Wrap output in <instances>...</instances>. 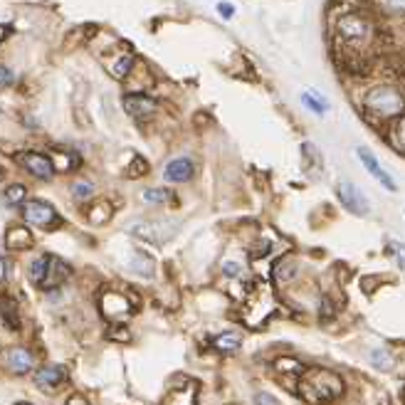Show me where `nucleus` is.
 <instances>
[{"instance_id": "nucleus-1", "label": "nucleus", "mask_w": 405, "mask_h": 405, "mask_svg": "<svg viewBox=\"0 0 405 405\" xmlns=\"http://www.w3.org/2000/svg\"><path fill=\"white\" fill-rule=\"evenodd\" d=\"M294 391L309 405H329L344 395L346 383L336 371L324 366H309L294 381Z\"/></svg>"}, {"instance_id": "nucleus-2", "label": "nucleus", "mask_w": 405, "mask_h": 405, "mask_svg": "<svg viewBox=\"0 0 405 405\" xmlns=\"http://www.w3.org/2000/svg\"><path fill=\"white\" fill-rule=\"evenodd\" d=\"M361 104L373 119H395L405 111V97L395 86L378 84L363 94Z\"/></svg>"}, {"instance_id": "nucleus-3", "label": "nucleus", "mask_w": 405, "mask_h": 405, "mask_svg": "<svg viewBox=\"0 0 405 405\" xmlns=\"http://www.w3.org/2000/svg\"><path fill=\"white\" fill-rule=\"evenodd\" d=\"M277 312V301L272 289L267 284H255L245 297V307H242V319L250 329H262L270 316Z\"/></svg>"}, {"instance_id": "nucleus-4", "label": "nucleus", "mask_w": 405, "mask_h": 405, "mask_svg": "<svg viewBox=\"0 0 405 405\" xmlns=\"http://www.w3.org/2000/svg\"><path fill=\"white\" fill-rule=\"evenodd\" d=\"M69 277H72L69 264L62 262V259L55 257V255H43V257H37L35 262L30 264L32 284H35L37 289H45V292L62 287Z\"/></svg>"}, {"instance_id": "nucleus-5", "label": "nucleus", "mask_w": 405, "mask_h": 405, "mask_svg": "<svg viewBox=\"0 0 405 405\" xmlns=\"http://www.w3.org/2000/svg\"><path fill=\"white\" fill-rule=\"evenodd\" d=\"M336 35L346 45L366 47L371 43V37H373V25H371V20L361 18V15H344L336 23Z\"/></svg>"}, {"instance_id": "nucleus-6", "label": "nucleus", "mask_w": 405, "mask_h": 405, "mask_svg": "<svg viewBox=\"0 0 405 405\" xmlns=\"http://www.w3.org/2000/svg\"><path fill=\"white\" fill-rule=\"evenodd\" d=\"M99 312L106 321L114 324H124L134 314V304L129 301V297L121 294L119 289H104L99 294Z\"/></svg>"}, {"instance_id": "nucleus-7", "label": "nucleus", "mask_w": 405, "mask_h": 405, "mask_svg": "<svg viewBox=\"0 0 405 405\" xmlns=\"http://www.w3.org/2000/svg\"><path fill=\"white\" fill-rule=\"evenodd\" d=\"M176 230H178L176 222H168V220H143L129 227V233L134 238L143 240L148 245H163V242H168L176 235Z\"/></svg>"}, {"instance_id": "nucleus-8", "label": "nucleus", "mask_w": 405, "mask_h": 405, "mask_svg": "<svg viewBox=\"0 0 405 405\" xmlns=\"http://www.w3.org/2000/svg\"><path fill=\"white\" fill-rule=\"evenodd\" d=\"M23 218L25 222H30V225L37 227H45V230H52L62 222V218L57 215V210L49 205L47 200H27L23 202Z\"/></svg>"}, {"instance_id": "nucleus-9", "label": "nucleus", "mask_w": 405, "mask_h": 405, "mask_svg": "<svg viewBox=\"0 0 405 405\" xmlns=\"http://www.w3.org/2000/svg\"><path fill=\"white\" fill-rule=\"evenodd\" d=\"M336 196H338V200H341V205H344V208L349 210L351 215H358V218H363V215L371 213V200L366 198V193H363L356 183H351V181L338 183Z\"/></svg>"}, {"instance_id": "nucleus-10", "label": "nucleus", "mask_w": 405, "mask_h": 405, "mask_svg": "<svg viewBox=\"0 0 405 405\" xmlns=\"http://www.w3.org/2000/svg\"><path fill=\"white\" fill-rule=\"evenodd\" d=\"M356 156H358V161L363 163V168H366V171H369L371 176H373V178L378 181V183H381L383 188H386V191H391V193L398 191V183H395V178L386 171V168L381 166V161L375 159V154L371 151V148L358 146V148H356Z\"/></svg>"}, {"instance_id": "nucleus-11", "label": "nucleus", "mask_w": 405, "mask_h": 405, "mask_svg": "<svg viewBox=\"0 0 405 405\" xmlns=\"http://www.w3.org/2000/svg\"><path fill=\"white\" fill-rule=\"evenodd\" d=\"M18 163L27 173H32L35 178H43V181H49L57 171L55 163H52V159H47L45 154H37V151H25V154H20Z\"/></svg>"}, {"instance_id": "nucleus-12", "label": "nucleus", "mask_w": 405, "mask_h": 405, "mask_svg": "<svg viewBox=\"0 0 405 405\" xmlns=\"http://www.w3.org/2000/svg\"><path fill=\"white\" fill-rule=\"evenodd\" d=\"M67 378L69 375H67V369H65V366H45V369H40L35 373V386L47 391V393H52V391L65 386Z\"/></svg>"}, {"instance_id": "nucleus-13", "label": "nucleus", "mask_w": 405, "mask_h": 405, "mask_svg": "<svg viewBox=\"0 0 405 405\" xmlns=\"http://www.w3.org/2000/svg\"><path fill=\"white\" fill-rule=\"evenodd\" d=\"M196 176V163L188 156H181V159H173L166 168H163V178L168 183H188V181Z\"/></svg>"}, {"instance_id": "nucleus-14", "label": "nucleus", "mask_w": 405, "mask_h": 405, "mask_svg": "<svg viewBox=\"0 0 405 405\" xmlns=\"http://www.w3.org/2000/svg\"><path fill=\"white\" fill-rule=\"evenodd\" d=\"M5 366L10 373L25 375L35 369V356H32L27 349H23V346H12V349L5 354Z\"/></svg>"}, {"instance_id": "nucleus-15", "label": "nucleus", "mask_w": 405, "mask_h": 405, "mask_svg": "<svg viewBox=\"0 0 405 405\" xmlns=\"http://www.w3.org/2000/svg\"><path fill=\"white\" fill-rule=\"evenodd\" d=\"M124 109L134 119H148L156 111V102L146 94H126L124 97Z\"/></svg>"}, {"instance_id": "nucleus-16", "label": "nucleus", "mask_w": 405, "mask_h": 405, "mask_svg": "<svg viewBox=\"0 0 405 405\" xmlns=\"http://www.w3.org/2000/svg\"><path fill=\"white\" fill-rule=\"evenodd\" d=\"M299 277V259L294 255H289V257H282L279 262L272 267V279L277 284H294V279Z\"/></svg>"}, {"instance_id": "nucleus-17", "label": "nucleus", "mask_w": 405, "mask_h": 405, "mask_svg": "<svg viewBox=\"0 0 405 405\" xmlns=\"http://www.w3.org/2000/svg\"><path fill=\"white\" fill-rule=\"evenodd\" d=\"M198 391H200L198 383L188 381V383H183V386L171 388L161 405H196L198 403Z\"/></svg>"}, {"instance_id": "nucleus-18", "label": "nucleus", "mask_w": 405, "mask_h": 405, "mask_svg": "<svg viewBox=\"0 0 405 405\" xmlns=\"http://www.w3.org/2000/svg\"><path fill=\"white\" fill-rule=\"evenodd\" d=\"M32 245H35V238H32V233L27 230V227L15 225L5 233V247L8 250L23 252V250H30Z\"/></svg>"}, {"instance_id": "nucleus-19", "label": "nucleus", "mask_w": 405, "mask_h": 405, "mask_svg": "<svg viewBox=\"0 0 405 405\" xmlns=\"http://www.w3.org/2000/svg\"><path fill=\"white\" fill-rule=\"evenodd\" d=\"M301 104L307 106L312 114H316V117H324V114H329V109H332V104L326 102L324 94H319L316 89H307V92H301Z\"/></svg>"}, {"instance_id": "nucleus-20", "label": "nucleus", "mask_w": 405, "mask_h": 405, "mask_svg": "<svg viewBox=\"0 0 405 405\" xmlns=\"http://www.w3.org/2000/svg\"><path fill=\"white\" fill-rule=\"evenodd\" d=\"M242 346V336L238 332H222L213 338V349L220 351V354H235Z\"/></svg>"}, {"instance_id": "nucleus-21", "label": "nucleus", "mask_w": 405, "mask_h": 405, "mask_svg": "<svg viewBox=\"0 0 405 405\" xmlns=\"http://www.w3.org/2000/svg\"><path fill=\"white\" fill-rule=\"evenodd\" d=\"M129 267H131V272H134V275H139V277H154L156 275L154 257H148L146 252H141V250L134 252V257H131Z\"/></svg>"}, {"instance_id": "nucleus-22", "label": "nucleus", "mask_w": 405, "mask_h": 405, "mask_svg": "<svg viewBox=\"0 0 405 405\" xmlns=\"http://www.w3.org/2000/svg\"><path fill=\"white\" fill-rule=\"evenodd\" d=\"M0 319H3V324H5L10 332H18L20 329L18 307H15L12 299H0Z\"/></svg>"}, {"instance_id": "nucleus-23", "label": "nucleus", "mask_w": 405, "mask_h": 405, "mask_svg": "<svg viewBox=\"0 0 405 405\" xmlns=\"http://www.w3.org/2000/svg\"><path fill=\"white\" fill-rule=\"evenodd\" d=\"M111 213H114V208H111L109 202L99 200V202H94L92 208L86 210V218H89V222H94V225H102V222L109 220Z\"/></svg>"}, {"instance_id": "nucleus-24", "label": "nucleus", "mask_w": 405, "mask_h": 405, "mask_svg": "<svg viewBox=\"0 0 405 405\" xmlns=\"http://www.w3.org/2000/svg\"><path fill=\"white\" fill-rule=\"evenodd\" d=\"M369 358H371V363H373L375 369H381V371H391L393 369V356H391V351H386L383 346H378V349H373L369 354Z\"/></svg>"}, {"instance_id": "nucleus-25", "label": "nucleus", "mask_w": 405, "mask_h": 405, "mask_svg": "<svg viewBox=\"0 0 405 405\" xmlns=\"http://www.w3.org/2000/svg\"><path fill=\"white\" fill-rule=\"evenodd\" d=\"M275 371L277 373H287V375H297V378H299L304 366H301L299 361H294V358H279V361H275Z\"/></svg>"}, {"instance_id": "nucleus-26", "label": "nucleus", "mask_w": 405, "mask_h": 405, "mask_svg": "<svg viewBox=\"0 0 405 405\" xmlns=\"http://www.w3.org/2000/svg\"><path fill=\"white\" fill-rule=\"evenodd\" d=\"M25 196H27V188L20 183H12L10 188H5V193H3L8 205H20V202H25Z\"/></svg>"}, {"instance_id": "nucleus-27", "label": "nucleus", "mask_w": 405, "mask_h": 405, "mask_svg": "<svg viewBox=\"0 0 405 405\" xmlns=\"http://www.w3.org/2000/svg\"><path fill=\"white\" fill-rule=\"evenodd\" d=\"M171 191H166V188H148V191H143V200L151 202V205H161V202H168L171 200Z\"/></svg>"}, {"instance_id": "nucleus-28", "label": "nucleus", "mask_w": 405, "mask_h": 405, "mask_svg": "<svg viewBox=\"0 0 405 405\" xmlns=\"http://www.w3.org/2000/svg\"><path fill=\"white\" fill-rule=\"evenodd\" d=\"M242 272H245V264L240 262V259H225V262H222V275H225L227 279H240Z\"/></svg>"}, {"instance_id": "nucleus-29", "label": "nucleus", "mask_w": 405, "mask_h": 405, "mask_svg": "<svg viewBox=\"0 0 405 405\" xmlns=\"http://www.w3.org/2000/svg\"><path fill=\"white\" fill-rule=\"evenodd\" d=\"M381 10L386 15H405V0H381Z\"/></svg>"}, {"instance_id": "nucleus-30", "label": "nucleus", "mask_w": 405, "mask_h": 405, "mask_svg": "<svg viewBox=\"0 0 405 405\" xmlns=\"http://www.w3.org/2000/svg\"><path fill=\"white\" fill-rule=\"evenodd\" d=\"M388 250H391V255L395 257L400 270L405 272V245L403 242H398V240H388Z\"/></svg>"}, {"instance_id": "nucleus-31", "label": "nucleus", "mask_w": 405, "mask_h": 405, "mask_svg": "<svg viewBox=\"0 0 405 405\" xmlns=\"http://www.w3.org/2000/svg\"><path fill=\"white\" fill-rule=\"evenodd\" d=\"M106 336H109L111 341H121V344H129V341H131V334L126 332V329H124L121 324H114V326H111Z\"/></svg>"}, {"instance_id": "nucleus-32", "label": "nucleus", "mask_w": 405, "mask_h": 405, "mask_svg": "<svg viewBox=\"0 0 405 405\" xmlns=\"http://www.w3.org/2000/svg\"><path fill=\"white\" fill-rule=\"evenodd\" d=\"M94 193L92 183H84V181H80V183L72 185V196L77 198V200H84V198H89Z\"/></svg>"}, {"instance_id": "nucleus-33", "label": "nucleus", "mask_w": 405, "mask_h": 405, "mask_svg": "<svg viewBox=\"0 0 405 405\" xmlns=\"http://www.w3.org/2000/svg\"><path fill=\"white\" fill-rule=\"evenodd\" d=\"M131 65H134V60H131V57H119V62L114 65V67H111V72H114L119 80H121V77H126V74H129Z\"/></svg>"}, {"instance_id": "nucleus-34", "label": "nucleus", "mask_w": 405, "mask_h": 405, "mask_svg": "<svg viewBox=\"0 0 405 405\" xmlns=\"http://www.w3.org/2000/svg\"><path fill=\"white\" fill-rule=\"evenodd\" d=\"M393 136H395V143H398L400 151H405V117H400V119H398V124H395Z\"/></svg>"}, {"instance_id": "nucleus-35", "label": "nucleus", "mask_w": 405, "mask_h": 405, "mask_svg": "<svg viewBox=\"0 0 405 405\" xmlns=\"http://www.w3.org/2000/svg\"><path fill=\"white\" fill-rule=\"evenodd\" d=\"M215 10L220 12L222 20H230L235 15V5H230V3H218V5H215Z\"/></svg>"}, {"instance_id": "nucleus-36", "label": "nucleus", "mask_w": 405, "mask_h": 405, "mask_svg": "<svg viewBox=\"0 0 405 405\" xmlns=\"http://www.w3.org/2000/svg\"><path fill=\"white\" fill-rule=\"evenodd\" d=\"M131 168H134V171H129V176H131V178H136V176H143V173L148 171V163L143 159H136Z\"/></svg>"}, {"instance_id": "nucleus-37", "label": "nucleus", "mask_w": 405, "mask_h": 405, "mask_svg": "<svg viewBox=\"0 0 405 405\" xmlns=\"http://www.w3.org/2000/svg\"><path fill=\"white\" fill-rule=\"evenodd\" d=\"M12 72H10V67H5V65H0V86H8V84H12Z\"/></svg>"}, {"instance_id": "nucleus-38", "label": "nucleus", "mask_w": 405, "mask_h": 405, "mask_svg": "<svg viewBox=\"0 0 405 405\" xmlns=\"http://www.w3.org/2000/svg\"><path fill=\"white\" fill-rule=\"evenodd\" d=\"M255 403H257V405H279V400H277L275 395H270V393H257V395H255Z\"/></svg>"}, {"instance_id": "nucleus-39", "label": "nucleus", "mask_w": 405, "mask_h": 405, "mask_svg": "<svg viewBox=\"0 0 405 405\" xmlns=\"http://www.w3.org/2000/svg\"><path fill=\"white\" fill-rule=\"evenodd\" d=\"M8 282V262L3 257H0V287Z\"/></svg>"}, {"instance_id": "nucleus-40", "label": "nucleus", "mask_w": 405, "mask_h": 405, "mask_svg": "<svg viewBox=\"0 0 405 405\" xmlns=\"http://www.w3.org/2000/svg\"><path fill=\"white\" fill-rule=\"evenodd\" d=\"M67 405H89V403H86V398H82L80 393H74V395H69Z\"/></svg>"}, {"instance_id": "nucleus-41", "label": "nucleus", "mask_w": 405, "mask_h": 405, "mask_svg": "<svg viewBox=\"0 0 405 405\" xmlns=\"http://www.w3.org/2000/svg\"><path fill=\"white\" fill-rule=\"evenodd\" d=\"M3 176H5V171H3V168H0V181H3Z\"/></svg>"}, {"instance_id": "nucleus-42", "label": "nucleus", "mask_w": 405, "mask_h": 405, "mask_svg": "<svg viewBox=\"0 0 405 405\" xmlns=\"http://www.w3.org/2000/svg\"><path fill=\"white\" fill-rule=\"evenodd\" d=\"M403 400H405V388H403Z\"/></svg>"}, {"instance_id": "nucleus-43", "label": "nucleus", "mask_w": 405, "mask_h": 405, "mask_svg": "<svg viewBox=\"0 0 405 405\" xmlns=\"http://www.w3.org/2000/svg\"><path fill=\"white\" fill-rule=\"evenodd\" d=\"M18 405H27V403H18Z\"/></svg>"}]
</instances>
